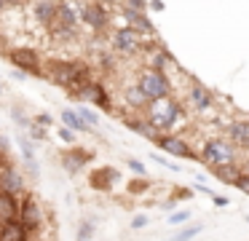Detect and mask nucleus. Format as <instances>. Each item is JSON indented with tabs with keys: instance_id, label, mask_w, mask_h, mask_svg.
Returning a JSON list of instances; mask_svg holds the SVG:
<instances>
[{
	"instance_id": "obj_1",
	"label": "nucleus",
	"mask_w": 249,
	"mask_h": 241,
	"mask_svg": "<svg viewBox=\"0 0 249 241\" xmlns=\"http://www.w3.org/2000/svg\"><path fill=\"white\" fill-rule=\"evenodd\" d=\"M56 86L67 91H78L81 86H86L89 80V64L78 62V59H56V62H49V67L43 70Z\"/></svg>"
},
{
	"instance_id": "obj_2",
	"label": "nucleus",
	"mask_w": 249,
	"mask_h": 241,
	"mask_svg": "<svg viewBox=\"0 0 249 241\" xmlns=\"http://www.w3.org/2000/svg\"><path fill=\"white\" fill-rule=\"evenodd\" d=\"M145 112H147V123H150L153 131L156 134H169L174 126H177L179 118H182V105H179L177 99H172V96H163V99L147 102Z\"/></svg>"
},
{
	"instance_id": "obj_3",
	"label": "nucleus",
	"mask_w": 249,
	"mask_h": 241,
	"mask_svg": "<svg viewBox=\"0 0 249 241\" xmlns=\"http://www.w3.org/2000/svg\"><path fill=\"white\" fill-rule=\"evenodd\" d=\"M198 158L204 161L206 166L217 169V166H228V164H238V150L233 148L228 139H206L201 145Z\"/></svg>"
},
{
	"instance_id": "obj_4",
	"label": "nucleus",
	"mask_w": 249,
	"mask_h": 241,
	"mask_svg": "<svg viewBox=\"0 0 249 241\" xmlns=\"http://www.w3.org/2000/svg\"><path fill=\"white\" fill-rule=\"evenodd\" d=\"M137 89L142 91V96H145L147 102H156V99L169 96L172 83H169V78L163 73H156V70H142L140 78H137Z\"/></svg>"
},
{
	"instance_id": "obj_5",
	"label": "nucleus",
	"mask_w": 249,
	"mask_h": 241,
	"mask_svg": "<svg viewBox=\"0 0 249 241\" xmlns=\"http://www.w3.org/2000/svg\"><path fill=\"white\" fill-rule=\"evenodd\" d=\"M8 59L11 64L19 70V73H33V75H43V64H40V56L35 48H24V46H17L8 51Z\"/></svg>"
},
{
	"instance_id": "obj_6",
	"label": "nucleus",
	"mask_w": 249,
	"mask_h": 241,
	"mask_svg": "<svg viewBox=\"0 0 249 241\" xmlns=\"http://www.w3.org/2000/svg\"><path fill=\"white\" fill-rule=\"evenodd\" d=\"M110 5H102V3H86V5H78V14H81V19L86 21L89 27H94V30H105V27L110 24Z\"/></svg>"
},
{
	"instance_id": "obj_7",
	"label": "nucleus",
	"mask_w": 249,
	"mask_h": 241,
	"mask_svg": "<svg viewBox=\"0 0 249 241\" xmlns=\"http://www.w3.org/2000/svg\"><path fill=\"white\" fill-rule=\"evenodd\" d=\"M17 220L22 222V228L30 233L33 228H38V225L43 222V206H40L33 196H27L22 204H19V217Z\"/></svg>"
},
{
	"instance_id": "obj_8",
	"label": "nucleus",
	"mask_w": 249,
	"mask_h": 241,
	"mask_svg": "<svg viewBox=\"0 0 249 241\" xmlns=\"http://www.w3.org/2000/svg\"><path fill=\"white\" fill-rule=\"evenodd\" d=\"M142 40H145V37H142L137 30H131V27H121V30L113 32V48H115V51H121V54L140 51Z\"/></svg>"
},
{
	"instance_id": "obj_9",
	"label": "nucleus",
	"mask_w": 249,
	"mask_h": 241,
	"mask_svg": "<svg viewBox=\"0 0 249 241\" xmlns=\"http://www.w3.org/2000/svg\"><path fill=\"white\" fill-rule=\"evenodd\" d=\"M0 193H6V196H19L24 193V180L19 174V169H14L11 164H0Z\"/></svg>"
},
{
	"instance_id": "obj_10",
	"label": "nucleus",
	"mask_w": 249,
	"mask_h": 241,
	"mask_svg": "<svg viewBox=\"0 0 249 241\" xmlns=\"http://www.w3.org/2000/svg\"><path fill=\"white\" fill-rule=\"evenodd\" d=\"M75 99H89L91 105H99V107H105V110H110V96H107V91H105V86L102 83H97V80H89L86 86H81L78 91H70Z\"/></svg>"
},
{
	"instance_id": "obj_11",
	"label": "nucleus",
	"mask_w": 249,
	"mask_h": 241,
	"mask_svg": "<svg viewBox=\"0 0 249 241\" xmlns=\"http://www.w3.org/2000/svg\"><path fill=\"white\" fill-rule=\"evenodd\" d=\"M156 145L163 150V153L174 155V158H193V150H190V145L185 142V139L174 137V134H161V137L156 139Z\"/></svg>"
},
{
	"instance_id": "obj_12",
	"label": "nucleus",
	"mask_w": 249,
	"mask_h": 241,
	"mask_svg": "<svg viewBox=\"0 0 249 241\" xmlns=\"http://www.w3.org/2000/svg\"><path fill=\"white\" fill-rule=\"evenodd\" d=\"M228 142H231L238 153H244V150L249 148V121L247 118H238V121L228 123Z\"/></svg>"
},
{
	"instance_id": "obj_13",
	"label": "nucleus",
	"mask_w": 249,
	"mask_h": 241,
	"mask_svg": "<svg viewBox=\"0 0 249 241\" xmlns=\"http://www.w3.org/2000/svg\"><path fill=\"white\" fill-rule=\"evenodd\" d=\"M89 161H91V153H86V150H81V148H70V150L62 153V166H65L70 174H75L78 169H83Z\"/></svg>"
},
{
	"instance_id": "obj_14",
	"label": "nucleus",
	"mask_w": 249,
	"mask_h": 241,
	"mask_svg": "<svg viewBox=\"0 0 249 241\" xmlns=\"http://www.w3.org/2000/svg\"><path fill=\"white\" fill-rule=\"evenodd\" d=\"M188 102H190V107H196V110H209L212 107V91L206 89L204 83H190Z\"/></svg>"
},
{
	"instance_id": "obj_15",
	"label": "nucleus",
	"mask_w": 249,
	"mask_h": 241,
	"mask_svg": "<svg viewBox=\"0 0 249 241\" xmlns=\"http://www.w3.org/2000/svg\"><path fill=\"white\" fill-rule=\"evenodd\" d=\"M19 217V198L17 196H6L0 193V228Z\"/></svg>"
},
{
	"instance_id": "obj_16",
	"label": "nucleus",
	"mask_w": 249,
	"mask_h": 241,
	"mask_svg": "<svg viewBox=\"0 0 249 241\" xmlns=\"http://www.w3.org/2000/svg\"><path fill=\"white\" fill-rule=\"evenodd\" d=\"M17 142H19V148H22V155H24V166H27V171H30L33 177H38L40 169H38V161H35V142H33L30 137H24V134H19Z\"/></svg>"
},
{
	"instance_id": "obj_17",
	"label": "nucleus",
	"mask_w": 249,
	"mask_h": 241,
	"mask_svg": "<svg viewBox=\"0 0 249 241\" xmlns=\"http://www.w3.org/2000/svg\"><path fill=\"white\" fill-rule=\"evenodd\" d=\"M172 67H177L174 59H172V54H169L166 48H161V46L153 48V51H150V67H147V70H156V73L166 75V70H172Z\"/></svg>"
},
{
	"instance_id": "obj_18",
	"label": "nucleus",
	"mask_w": 249,
	"mask_h": 241,
	"mask_svg": "<svg viewBox=\"0 0 249 241\" xmlns=\"http://www.w3.org/2000/svg\"><path fill=\"white\" fill-rule=\"evenodd\" d=\"M33 16L40 21V24H54L56 19V3H33Z\"/></svg>"
},
{
	"instance_id": "obj_19",
	"label": "nucleus",
	"mask_w": 249,
	"mask_h": 241,
	"mask_svg": "<svg viewBox=\"0 0 249 241\" xmlns=\"http://www.w3.org/2000/svg\"><path fill=\"white\" fill-rule=\"evenodd\" d=\"M27 236L30 233L22 228L19 220H14V222H8V225L0 228V241H27Z\"/></svg>"
},
{
	"instance_id": "obj_20",
	"label": "nucleus",
	"mask_w": 249,
	"mask_h": 241,
	"mask_svg": "<svg viewBox=\"0 0 249 241\" xmlns=\"http://www.w3.org/2000/svg\"><path fill=\"white\" fill-rule=\"evenodd\" d=\"M217 174V180H222V182H228V185H233V182L238 180V177L244 174V164H228V166H217V169H212Z\"/></svg>"
},
{
	"instance_id": "obj_21",
	"label": "nucleus",
	"mask_w": 249,
	"mask_h": 241,
	"mask_svg": "<svg viewBox=\"0 0 249 241\" xmlns=\"http://www.w3.org/2000/svg\"><path fill=\"white\" fill-rule=\"evenodd\" d=\"M115 177H118V171H115L113 166H105V169H99V171L91 174V185L99 187V190H110V185H113Z\"/></svg>"
},
{
	"instance_id": "obj_22",
	"label": "nucleus",
	"mask_w": 249,
	"mask_h": 241,
	"mask_svg": "<svg viewBox=\"0 0 249 241\" xmlns=\"http://www.w3.org/2000/svg\"><path fill=\"white\" fill-rule=\"evenodd\" d=\"M62 123L67 126V131H94L91 126H86V123L75 115V110H62Z\"/></svg>"
},
{
	"instance_id": "obj_23",
	"label": "nucleus",
	"mask_w": 249,
	"mask_h": 241,
	"mask_svg": "<svg viewBox=\"0 0 249 241\" xmlns=\"http://www.w3.org/2000/svg\"><path fill=\"white\" fill-rule=\"evenodd\" d=\"M126 123H129V129H131V131H134V134H140V137H145V139H153V142H156V139L161 137V134H156V131H153V129H150V123H147V121H140V118H131V121H126Z\"/></svg>"
},
{
	"instance_id": "obj_24",
	"label": "nucleus",
	"mask_w": 249,
	"mask_h": 241,
	"mask_svg": "<svg viewBox=\"0 0 249 241\" xmlns=\"http://www.w3.org/2000/svg\"><path fill=\"white\" fill-rule=\"evenodd\" d=\"M124 96H126V102H129L131 107H147V99L142 96V91L137 89V83H129L124 89Z\"/></svg>"
},
{
	"instance_id": "obj_25",
	"label": "nucleus",
	"mask_w": 249,
	"mask_h": 241,
	"mask_svg": "<svg viewBox=\"0 0 249 241\" xmlns=\"http://www.w3.org/2000/svg\"><path fill=\"white\" fill-rule=\"evenodd\" d=\"M201 228H204V225H201V222H193V225H188V228H182V230H179V233H174V236H172V239H169V241H193L196 236L201 233Z\"/></svg>"
},
{
	"instance_id": "obj_26",
	"label": "nucleus",
	"mask_w": 249,
	"mask_h": 241,
	"mask_svg": "<svg viewBox=\"0 0 249 241\" xmlns=\"http://www.w3.org/2000/svg\"><path fill=\"white\" fill-rule=\"evenodd\" d=\"M94 230H97V225H94L91 220H83V222L78 225L75 241H91V239H94Z\"/></svg>"
},
{
	"instance_id": "obj_27",
	"label": "nucleus",
	"mask_w": 249,
	"mask_h": 241,
	"mask_svg": "<svg viewBox=\"0 0 249 241\" xmlns=\"http://www.w3.org/2000/svg\"><path fill=\"white\" fill-rule=\"evenodd\" d=\"M75 115L81 118V121L86 123V126H97V123H99V115H97V112H94V110H89L86 105H78Z\"/></svg>"
},
{
	"instance_id": "obj_28",
	"label": "nucleus",
	"mask_w": 249,
	"mask_h": 241,
	"mask_svg": "<svg viewBox=\"0 0 249 241\" xmlns=\"http://www.w3.org/2000/svg\"><path fill=\"white\" fill-rule=\"evenodd\" d=\"M11 118L19 123V126H24V129H30V126H33V121H30V118L24 115V110H22V107H17V105L11 107Z\"/></svg>"
},
{
	"instance_id": "obj_29",
	"label": "nucleus",
	"mask_w": 249,
	"mask_h": 241,
	"mask_svg": "<svg viewBox=\"0 0 249 241\" xmlns=\"http://www.w3.org/2000/svg\"><path fill=\"white\" fill-rule=\"evenodd\" d=\"M188 220H190V212H174V214L166 217V222L169 225H179V222H188Z\"/></svg>"
},
{
	"instance_id": "obj_30",
	"label": "nucleus",
	"mask_w": 249,
	"mask_h": 241,
	"mask_svg": "<svg viewBox=\"0 0 249 241\" xmlns=\"http://www.w3.org/2000/svg\"><path fill=\"white\" fill-rule=\"evenodd\" d=\"M153 161H156V164H161L163 169H172V171H179V166H177V164H172V161H166V158H163V155H153Z\"/></svg>"
},
{
	"instance_id": "obj_31",
	"label": "nucleus",
	"mask_w": 249,
	"mask_h": 241,
	"mask_svg": "<svg viewBox=\"0 0 249 241\" xmlns=\"http://www.w3.org/2000/svg\"><path fill=\"white\" fill-rule=\"evenodd\" d=\"M233 185H236V187H238V190H241V193H249V177H247V171H244V174L238 177V180L233 182Z\"/></svg>"
},
{
	"instance_id": "obj_32",
	"label": "nucleus",
	"mask_w": 249,
	"mask_h": 241,
	"mask_svg": "<svg viewBox=\"0 0 249 241\" xmlns=\"http://www.w3.org/2000/svg\"><path fill=\"white\" fill-rule=\"evenodd\" d=\"M33 123H40V129H46V126H51V123H54V118H51V115H46V112H38Z\"/></svg>"
},
{
	"instance_id": "obj_33",
	"label": "nucleus",
	"mask_w": 249,
	"mask_h": 241,
	"mask_svg": "<svg viewBox=\"0 0 249 241\" xmlns=\"http://www.w3.org/2000/svg\"><path fill=\"white\" fill-rule=\"evenodd\" d=\"M126 164H129V169L134 171V174H142V177H145V164H140V161H134V158H129Z\"/></svg>"
},
{
	"instance_id": "obj_34",
	"label": "nucleus",
	"mask_w": 249,
	"mask_h": 241,
	"mask_svg": "<svg viewBox=\"0 0 249 241\" xmlns=\"http://www.w3.org/2000/svg\"><path fill=\"white\" fill-rule=\"evenodd\" d=\"M56 134H59V137L65 139V142H75V137H72V131H67L65 126H59V129H56Z\"/></svg>"
},
{
	"instance_id": "obj_35",
	"label": "nucleus",
	"mask_w": 249,
	"mask_h": 241,
	"mask_svg": "<svg viewBox=\"0 0 249 241\" xmlns=\"http://www.w3.org/2000/svg\"><path fill=\"white\" fill-rule=\"evenodd\" d=\"M145 225H147V217H145V214H140V217H134V220H131V228H145Z\"/></svg>"
},
{
	"instance_id": "obj_36",
	"label": "nucleus",
	"mask_w": 249,
	"mask_h": 241,
	"mask_svg": "<svg viewBox=\"0 0 249 241\" xmlns=\"http://www.w3.org/2000/svg\"><path fill=\"white\" fill-rule=\"evenodd\" d=\"M145 187H147L145 180H142V182H134V185H131V193H145Z\"/></svg>"
},
{
	"instance_id": "obj_37",
	"label": "nucleus",
	"mask_w": 249,
	"mask_h": 241,
	"mask_svg": "<svg viewBox=\"0 0 249 241\" xmlns=\"http://www.w3.org/2000/svg\"><path fill=\"white\" fill-rule=\"evenodd\" d=\"M214 204H217V206H225V204H228V198H222V196H214Z\"/></svg>"
},
{
	"instance_id": "obj_38",
	"label": "nucleus",
	"mask_w": 249,
	"mask_h": 241,
	"mask_svg": "<svg viewBox=\"0 0 249 241\" xmlns=\"http://www.w3.org/2000/svg\"><path fill=\"white\" fill-rule=\"evenodd\" d=\"M0 94H3V86H0Z\"/></svg>"
},
{
	"instance_id": "obj_39",
	"label": "nucleus",
	"mask_w": 249,
	"mask_h": 241,
	"mask_svg": "<svg viewBox=\"0 0 249 241\" xmlns=\"http://www.w3.org/2000/svg\"><path fill=\"white\" fill-rule=\"evenodd\" d=\"M0 164H3V155H0Z\"/></svg>"
}]
</instances>
